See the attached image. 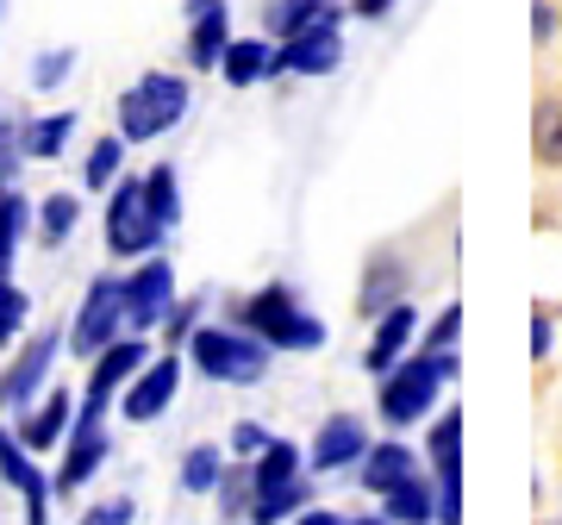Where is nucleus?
<instances>
[{
    "mask_svg": "<svg viewBox=\"0 0 562 525\" xmlns=\"http://www.w3.org/2000/svg\"><path fill=\"white\" fill-rule=\"evenodd\" d=\"M344 525H394L387 513H375V520H344Z\"/></svg>",
    "mask_w": 562,
    "mask_h": 525,
    "instance_id": "c03bdc74",
    "label": "nucleus"
},
{
    "mask_svg": "<svg viewBox=\"0 0 562 525\" xmlns=\"http://www.w3.org/2000/svg\"><path fill=\"white\" fill-rule=\"evenodd\" d=\"M425 457H431V482L438 488H462V413H438L431 438H425Z\"/></svg>",
    "mask_w": 562,
    "mask_h": 525,
    "instance_id": "aec40b11",
    "label": "nucleus"
},
{
    "mask_svg": "<svg viewBox=\"0 0 562 525\" xmlns=\"http://www.w3.org/2000/svg\"><path fill=\"white\" fill-rule=\"evenodd\" d=\"M81 225V194H69V188H57V194H44L38 201V244H69V232Z\"/></svg>",
    "mask_w": 562,
    "mask_h": 525,
    "instance_id": "cd10ccee",
    "label": "nucleus"
},
{
    "mask_svg": "<svg viewBox=\"0 0 562 525\" xmlns=\"http://www.w3.org/2000/svg\"><path fill=\"white\" fill-rule=\"evenodd\" d=\"M176 306V262L162 257H144L132 276H125V332H157L162 325V313Z\"/></svg>",
    "mask_w": 562,
    "mask_h": 525,
    "instance_id": "6e6552de",
    "label": "nucleus"
},
{
    "mask_svg": "<svg viewBox=\"0 0 562 525\" xmlns=\"http://www.w3.org/2000/svg\"><path fill=\"white\" fill-rule=\"evenodd\" d=\"M0 13H7V0H0Z\"/></svg>",
    "mask_w": 562,
    "mask_h": 525,
    "instance_id": "a18cd8bd",
    "label": "nucleus"
},
{
    "mask_svg": "<svg viewBox=\"0 0 562 525\" xmlns=\"http://www.w3.org/2000/svg\"><path fill=\"white\" fill-rule=\"evenodd\" d=\"M262 445H269V432H262L257 420H238V425H232V450H238V457H257Z\"/></svg>",
    "mask_w": 562,
    "mask_h": 525,
    "instance_id": "58836bf2",
    "label": "nucleus"
},
{
    "mask_svg": "<svg viewBox=\"0 0 562 525\" xmlns=\"http://www.w3.org/2000/svg\"><path fill=\"white\" fill-rule=\"evenodd\" d=\"M225 476V450L220 445H194L181 457V494H213Z\"/></svg>",
    "mask_w": 562,
    "mask_h": 525,
    "instance_id": "c756f323",
    "label": "nucleus"
},
{
    "mask_svg": "<svg viewBox=\"0 0 562 525\" xmlns=\"http://www.w3.org/2000/svg\"><path fill=\"white\" fill-rule=\"evenodd\" d=\"M162 238H169V225L144 201V176H120L106 188V250L113 257H157Z\"/></svg>",
    "mask_w": 562,
    "mask_h": 525,
    "instance_id": "39448f33",
    "label": "nucleus"
},
{
    "mask_svg": "<svg viewBox=\"0 0 562 525\" xmlns=\"http://www.w3.org/2000/svg\"><path fill=\"white\" fill-rule=\"evenodd\" d=\"M531 150H538L543 169H562V101H538V120H531Z\"/></svg>",
    "mask_w": 562,
    "mask_h": 525,
    "instance_id": "2f4dec72",
    "label": "nucleus"
},
{
    "mask_svg": "<svg viewBox=\"0 0 562 525\" xmlns=\"http://www.w3.org/2000/svg\"><path fill=\"white\" fill-rule=\"evenodd\" d=\"M331 13H344V0H262V38H294V32H306L313 20H331Z\"/></svg>",
    "mask_w": 562,
    "mask_h": 525,
    "instance_id": "412c9836",
    "label": "nucleus"
},
{
    "mask_svg": "<svg viewBox=\"0 0 562 525\" xmlns=\"http://www.w3.org/2000/svg\"><path fill=\"white\" fill-rule=\"evenodd\" d=\"M106 450H113V438H106V420H88V413H76V432H69V450H63V469L50 476V488L57 494H76V488L94 482V469L106 463Z\"/></svg>",
    "mask_w": 562,
    "mask_h": 525,
    "instance_id": "4468645a",
    "label": "nucleus"
},
{
    "mask_svg": "<svg viewBox=\"0 0 562 525\" xmlns=\"http://www.w3.org/2000/svg\"><path fill=\"white\" fill-rule=\"evenodd\" d=\"M32 225H38V206L25 201L20 188H7V194H0V282L13 276V257H20V244H25Z\"/></svg>",
    "mask_w": 562,
    "mask_h": 525,
    "instance_id": "5701e85b",
    "label": "nucleus"
},
{
    "mask_svg": "<svg viewBox=\"0 0 562 525\" xmlns=\"http://www.w3.org/2000/svg\"><path fill=\"white\" fill-rule=\"evenodd\" d=\"M238 325L244 332H257L269 350H319L325 344V320L319 313H306L301 294H294L288 282L257 288V294L238 306Z\"/></svg>",
    "mask_w": 562,
    "mask_h": 525,
    "instance_id": "7ed1b4c3",
    "label": "nucleus"
},
{
    "mask_svg": "<svg viewBox=\"0 0 562 525\" xmlns=\"http://www.w3.org/2000/svg\"><path fill=\"white\" fill-rule=\"evenodd\" d=\"M338 63H344V13L313 20L306 32H294V38L276 44V69L281 76H331Z\"/></svg>",
    "mask_w": 562,
    "mask_h": 525,
    "instance_id": "1a4fd4ad",
    "label": "nucleus"
},
{
    "mask_svg": "<svg viewBox=\"0 0 562 525\" xmlns=\"http://www.w3.org/2000/svg\"><path fill=\"white\" fill-rule=\"evenodd\" d=\"M69 76H76V44H57V51H44L32 63V94H57Z\"/></svg>",
    "mask_w": 562,
    "mask_h": 525,
    "instance_id": "473e14b6",
    "label": "nucleus"
},
{
    "mask_svg": "<svg viewBox=\"0 0 562 525\" xmlns=\"http://www.w3.org/2000/svg\"><path fill=\"white\" fill-rule=\"evenodd\" d=\"M144 364H150V344H144L138 332H125L120 344H106L101 357L88 364V394H81V413H88V420H106V406L132 388V376H138Z\"/></svg>",
    "mask_w": 562,
    "mask_h": 525,
    "instance_id": "0eeeda50",
    "label": "nucleus"
},
{
    "mask_svg": "<svg viewBox=\"0 0 562 525\" xmlns=\"http://www.w3.org/2000/svg\"><path fill=\"white\" fill-rule=\"evenodd\" d=\"M125 176V138L120 132H106V138L88 144V163H81V188H94V194H106V188Z\"/></svg>",
    "mask_w": 562,
    "mask_h": 525,
    "instance_id": "bb28decb",
    "label": "nucleus"
},
{
    "mask_svg": "<svg viewBox=\"0 0 562 525\" xmlns=\"http://www.w3.org/2000/svg\"><path fill=\"white\" fill-rule=\"evenodd\" d=\"M362 450H369V425H362L357 413H331V420L313 432V445H306V469H313V476H331V469L362 463Z\"/></svg>",
    "mask_w": 562,
    "mask_h": 525,
    "instance_id": "ddd939ff",
    "label": "nucleus"
},
{
    "mask_svg": "<svg viewBox=\"0 0 562 525\" xmlns=\"http://www.w3.org/2000/svg\"><path fill=\"white\" fill-rule=\"evenodd\" d=\"M220 76L225 88H257V81L281 76L276 69V38H232L220 57Z\"/></svg>",
    "mask_w": 562,
    "mask_h": 525,
    "instance_id": "6ab92c4d",
    "label": "nucleus"
},
{
    "mask_svg": "<svg viewBox=\"0 0 562 525\" xmlns=\"http://www.w3.org/2000/svg\"><path fill=\"white\" fill-rule=\"evenodd\" d=\"M76 138V113H44V120H20V144L32 163H57Z\"/></svg>",
    "mask_w": 562,
    "mask_h": 525,
    "instance_id": "b1692460",
    "label": "nucleus"
},
{
    "mask_svg": "<svg viewBox=\"0 0 562 525\" xmlns=\"http://www.w3.org/2000/svg\"><path fill=\"white\" fill-rule=\"evenodd\" d=\"M188 357L201 369L206 382H225V388H257L269 376V344L257 332H244V325H201L194 338H188Z\"/></svg>",
    "mask_w": 562,
    "mask_h": 525,
    "instance_id": "20e7f679",
    "label": "nucleus"
},
{
    "mask_svg": "<svg viewBox=\"0 0 562 525\" xmlns=\"http://www.w3.org/2000/svg\"><path fill=\"white\" fill-rule=\"evenodd\" d=\"M550 350H557V320H550V313H531V357H550Z\"/></svg>",
    "mask_w": 562,
    "mask_h": 525,
    "instance_id": "ea45409f",
    "label": "nucleus"
},
{
    "mask_svg": "<svg viewBox=\"0 0 562 525\" xmlns=\"http://www.w3.org/2000/svg\"><path fill=\"white\" fill-rule=\"evenodd\" d=\"M194 332H201V301H181V306H169V313H162V344H169V350H176V344H188Z\"/></svg>",
    "mask_w": 562,
    "mask_h": 525,
    "instance_id": "f704fd0d",
    "label": "nucleus"
},
{
    "mask_svg": "<svg viewBox=\"0 0 562 525\" xmlns=\"http://www.w3.org/2000/svg\"><path fill=\"white\" fill-rule=\"evenodd\" d=\"M176 388H181V357H176V350L150 357V364H144L138 376H132V388L120 394L125 425H150V420H162V413L176 406Z\"/></svg>",
    "mask_w": 562,
    "mask_h": 525,
    "instance_id": "9b49d317",
    "label": "nucleus"
},
{
    "mask_svg": "<svg viewBox=\"0 0 562 525\" xmlns=\"http://www.w3.org/2000/svg\"><path fill=\"white\" fill-rule=\"evenodd\" d=\"M357 469H362L357 482L369 488L375 501H382V494H394L401 482H413L425 463H419V450H413V445H401V438H382V445L362 450V463H357Z\"/></svg>",
    "mask_w": 562,
    "mask_h": 525,
    "instance_id": "f3484780",
    "label": "nucleus"
},
{
    "mask_svg": "<svg viewBox=\"0 0 562 525\" xmlns=\"http://www.w3.org/2000/svg\"><path fill=\"white\" fill-rule=\"evenodd\" d=\"M457 338H462V306L450 301L438 320L425 325V344H419V350H457Z\"/></svg>",
    "mask_w": 562,
    "mask_h": 525,
    "instance_id": "e433bc0d",
    "label": "nucleus"
},
{
    "mask_svg": "<svg viewBox=\"0 0 562 525\" xmlns=\"http://www.w3.org/2000/svg\"><path fill=\"white\" fill-rule=\"evenodd\" d=\"M132 520H138V501H132V494H106V501H94L76 525H132Z\"/></svg>",
    "mask_w": 562,
    "mask_h": 525,
    "instance_id": "c9c22d12",
    "label": "nucleus"
},
{
    "mask_svg": "<svg viewBox=\"0 0 562 525\" xmlns=\"http://www.w3.org/2000/svg\"><path fill=\"white\" fill-rule=\"evenodd\" d=\"M69 420H76V401H69V388H50L44 401H32L20 413V425H13V438H20L25 450H50L69 438Z\"/></svg>",
    "mask_w": 562,
    "mask_h": 525,
    "instance_id": "dca6fc26",
    "label": "nucleus"
},
{
    "mask_svg": "<svg viewBox=\"0 0 562 525\" xmlns=\"http://www.w3.org/2000/svg\"><path fill=\"white\" fill-rule=\"evenodd\" d=\"M382 513L394 525H438V482L419 469L413 482H401L394 494H382Z\"/></svg>",
    "mask_w": 562,
    "mask_h": 525,
    "instance_id": "4be33fe9",
    "label": "nucleus"
},
{
    "mask_svg": "<svg viewBox=\"0 0 562 525\" xmlns=\"http://www.w3.org/2000/svg\"><path fill=\"white\" fill-rule=\"evenodd\" d=\"M294 525H344L338 513H325V506H306V513H294Z\"/></svg>",
    "mask_w": 562,
    "mask_h": 525,
    "instance_id": "37998d69",
    "label": "nucleus"
},
{
    "mask_svg": "<svg viewBox=\"0 0 562 525\" xmlns=\"http://www.w3.org/2000/svg\"><path fill=\"white\" fill-rule=\"evenodd\" d=\"M0 482L13 488V494H25V525H50V494L57 488L44 482V469L32 463V450L13 432H0Z\"/></svg>",
    "mask_w": 562,
    "mask_h": 525,
    "instance_id": "2eb2a0df",
    "label": "nucleus"
},
{
    "mask_svg": "<svg viewBox=\"0 0 562 525\" xmlns=\"http://www.w3.org/2000/svg\"><path fill=\"white\" fill-rule=\"evenodd\" d=\"M144 201H150V213L176 232V225H181V176H176V163L144 169Z\"/></svg>",
    "mask_w": 562,
    "mask_h": 525,
    "instance_id": "c85d7f7f",
    "label": "nucleus"
},
{
    "mask_svg": "<svg viewBox=\"0 0 562 525\" xmlns=\"http://www.w3.org/2000/svg\"><path fill=\"white\" fill-rule=\"evenodd\" d=\"M457 350H413V357H401V364L382 376V420L387 425H419L431 406H438V394L450 382H457Z\"/></svg>",
    "mask_w": 562,
    "mask_h": 525,
    "instance_id": "f257e3e1",
    "label": "nucleus"
},
{
    "mask_svg": "<svg viewBox=\"0 0 562 525\" xmlns=\"http://www.w3.org/2000/svg\"><path fill=\"white\" fill-rule=\"evenodd\" d=\"M125 338V282L120 276H94L88 282V294H81L76 306V325H69V350H76L81 364H94L106 344H120Z\"/></svg>",
    "mask_w": 562,
    "mask_h": 525,
    "instance_id": "423d86ee",
    "label": "nucleus"
},
{
    "mask_svg": "<svg viewBox=\"0 0 562 525\" xmlns=\"http://www.w3.org/2000/svg\"><path fill=\"white\" fill-rule=\"evenodd\" d=\"M25 320H32V301H25V288L0 282V350H7V344H20Z\"/></svg>",
    "mask_w": 562,
    "mask_h": 525,
    "instance_id": "72a5a7b5",
    "label": "nucleus"
},
{
    "mask_svg": "<svg viewBox=\"0 0 562 525\" xmlns=\"http://www.w3.org/2000/svg\"><path fill=\"white\" fill-rule=\"evenodd\" d=\"M0 194H7V182H0Z\"/></svg>",
    "mask_w": 562,
    "mask_h": 525,
    "instance_id": "49530a36",
    "label": "nucleus"
},
{
    "mask_svg": "<svg viewBox=\"0 0 562 525\" xmlns=\"http://www.w3.org/2000/svg\"><path fill=\"white\" fill-rule=\"evenodd\" d=\"M301 469H306V450L294 445V438H269V445L257 450V463H250V482H257V494H262V488L294 482Z\"/></svg>",
    "mask_w": 562,
    "mask_h": 525,
    "instance_id": "a878e982",
    "label": "nucleus"
},
{
    "mask_svg": "<svg viewBox=\"0 0 562 525\" xmlns=\"http://www.w3.org/2000/svg\"><path fill=\"white\" fill-rule=\"evenodd\" d=\"M57 350H63V332H32V338H25V350L0 369V413H25V406L38 401L44 376L57 364Z\"/></svg>",
    "mask_w": 562,
    "mask_h": 525,
    "instance_id": "9d476101",
    "label": "nucleus"
},
{
    "mask_svg": "<svg viewBox=\"0 0 562 525\" xmlns=\"http://www.w3.org/2000/svg\"><path fill=\"white\" fill-rule=\"evenodd\" d=\"M25 163V144H20V125L7 120V107H0V182L13 188V176H20Z\"/></svg>",
    "mask_w": 562,
    "mask_h": 525,
    "instance_id": "4c0bfd02",
    "label": "nucleus"
},
{
    "mask_svg": "<svg viewBox=\"0 0 562 525\" xmlns=\"http://www.w3.org/2000/svg\"><path fill=\"white\" fill-rule=\"evenodd\" d=\"M188 69L194 76H213L232 44V0H188Z\"/></svg>",
    "mask_w": 562,
    "mask_h": 525,
    "instance_id": "f8f14e48",
    "label": "nucleus"
},
{
    "mask_svg": "<svg viewBox=\"0 0 562 525\" xmlns=\"http://www.w3.org/2000/svg\"><path fill=\"white\" fill-rule=\"evenodd\" d=\"M413 332H419V313L413 306H387L382 320H375V338H369V350H362V369L369 376H387V369L406 357V344H413Z\"/></svg>",
    "mask_w": 562,
    "mask_h": 525,
    "instance_id": "a211bd4d",
    "label": "nucleus"
},
{
    "mask_svg": "<svg viewBox=\"0 0 562 525\" xmlns=\"http://www.w3.org/2000/svg\"><path fill=\"white\" fill-rule=\"evenodd\" d=\"M220 520L225 525H238V520H250V501H257V482H250V463H238V469H225L220 476Z\"/></svg>",
    "mask_w": 562,
    "mask_h": 525,
    "instance_id": "7c9ffc66",
    "label": "nucleus"
},
{
    "mask_svg": "<svg viewBox=\"0 0 562 525\" xmlns=\"http://www.w3.org/2000/svg\"><path fill=\"white\" fill-rule=\"evenodd\" d=\"M306 506H313V482H306V476H294V482L262 488L257 501H250V525H288L294 513H306Z\"/></svg>",
    "mask_w": 562,
    "mask_h": 525,
    "instance_id": "393cba45",
    "label": "nucleus"
},
{
    "mask_svg": "<svg viewBox=\"0 0 562 525\" xmlns=\"http://www.w3.org/2000/svg\"><path fill=\"white\" fill-rule=\"evenodd\" d=\"M194 107V81L176 69H144L132 88L120 94V138L125 144H150L162 132H176L181 113Z\"/></svg>",
    "mask_w": 562,
    "mask_h": 525,
    "instance_id": "f03ea898",
    "label": "nucleus"
},
{
    "mask_svg": "<svg viewBox=\"0 0 562 525\" xmlns=\"http://www.w3.org/2000/svg\"><path fill=\"white\" fill-rule=\"evenodd\" d=\"M531 32H538V44L557 38V7L550 0H531Z\"/></svg>",
    "mask_w": 562,
    "mask_h": 525,
    "instance_id": "a19ab883",
    "label": "nucleus"
},
{
    "mask_svg": "<svg viewBox=\"0 0 562 525\" xmlns=\"http://www.w3.org/2000/svg\"><path fill=\"white\" fill-rule=\"evenodd\" d=\"M350 13H357V20H387L394 0H350Z\"/></svg>",
    "mask_w": 562,
    "mask_h": 525,
    "instance_id": "79ce46f5",
    "label": "nucleus"
}]
</instances>
